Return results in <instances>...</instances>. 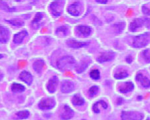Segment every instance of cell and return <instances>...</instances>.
<instances>
[{"mask_svg":"<svg viewBox=\"0 0 150 120\" xmlns=\"http://www.w3.org/2000/svg\"><path fill=\"white\" fill-rule=\"evenodd\" d=\"M64 1L63 0H55L49 6V9L51 14L54 17H59L63 11Z\"/></svg>","mask_w":150,"mask_h":120,"instance_id":"cell-3","label":"cell"},{"mask_svg":"<svg viewBox=\"0 0 150 120\" xmlns=\"http://www.w3.org/2000/svg\"><path fill=\"white\" fill-rule=\"evenodd\" d=\"M42 14L41 13H37L35 16L34 19L31 22V25L34 29H39L41 24H40V22H41V19H42Z\"/></svg>","mask_w":150,"mask_h":120,"instance_id":"cell-20","label":"cell"},{"mask_svg":"<svg viewBox=\"0 0 150 120\" xmlns=\"http://www.w3.org/2000/svg\"><path fill=\"white\" fill-rule=\"evenodd\" d=\"M74 90V85L70 81H64L61 85V91L62 93H71Z\"/></svg>","mask_w":150,"mask_h":120,"instance_id":"cell-11","label":"cell"},{"mask_svg":"<svg viewBox=\"0 0 150 120\" xmlns=\"http://www.w3.org/2000/svg\"><path fill=\"white\" fill-rule=\"evenodd\" d=\"M98 87L96 86H92L91 88L89 89L88 94L91 97H93L97 93H98Z\"/></svg>","mask_w":150,"mask_h":120,"instance_id":"cell-30","label":"cell"},{"mask_svg":"<svg viewBox=\"0 0 150 120\" xmlns=\"http://www.w3.org/2000/svg\"><path fill=\"white\" fill-rule=\"evenodd\" d=\"M147 120H149V119H147Z\"/></svg>","mask_w":150,"mask_h":120,"instance_id":"cell-39","label":"cell"},{"mask_svg":"<svg viewBox=\"0 0 150 120\" xmlns=\"http://www.w3.org/2000/svg\"><path fill=\"white\" fill-rule=\"evenodd\" d=\"M25 90V87L20 84L14 83L11 86V90L14 93H21L24 92Z\"/></svg>","mask_w":150,"mask_h":120,"instance_id":"cell-23","label":"cell"},{"mask_svg":"<svg viewBox=\"0 0 150 120\" xmlns=\"http://www.w3.org/2000/svg\"><path fill=\"white\" fill-rule=\"evenodd\" d=\"M90 76L94 80H98L100 78V72L98 70H92L90 72Z\"/></svg>","mask_w":150,"mask_h":120,"instance_id":"cell-27","label":"cell"},{"mask_svg":"<svg viewBox=\"0 0 150 120\" xmlns=\"http://www.w3.org/2000/svg\"><path fill=\"white\" fill-rule=\"evenodd\" d=\"M96 1L98 2V3H99V4H106L107 3L108 0H96Z\"/></svg>","mask_w":150,"mask_h":120,"instance_id":"cell-34","label":"cell"},{"mask_svg":"<svg viewBox=\"0 0 150 120\" xmlns=\"http://www.w3.org/2000/svg\"><path fill=\"white\" fill-rule=\"evenodd\" d=\"M76 31L81 35L83 37H88L91 33V28L88 26L80 25L76 27Z\"/></svg>","mask_w":150,"mask_h":120,"instance_id":"cell-15","label":"cell"},{"mask_svg":"<svg viewBox=\"0 0 150 120\" xmlns=\"http://www.w3.org/2000/svg\"><path fill=\"white\" fill-rule=\"evenodd\" d=\"M19 119H26L29 116V112L27 110H23L18 112L16 114Z\"/></svg>","mask_w":150,"mask_h":120,"instance_id":"cell-25","label":"cell"},{"mask_svg":"<svg viewBox=\"0 0 150 120\" xmlns=\"http://www.w3.org/2000/svg\"><path fill=\"white\" fill-rule=\"evenodd\" d=\"M55 106V101L51 97H46L39 102V107L41 109H51Z\"/></svg>","mask_w":150,"mask_h":120,"instance_id":"cell-5","label":"cell"},{"mask_svg":"<svg viewBox=\"0 0 150 120\" xmlns=\"http://www.w3.org/2000/svg\"><path fill=\"white\" fill-rule=\"evenodd\" d=\"M9 38V32L6 27L0 25V42H7Z\"/></svg>","mask_w":150,"mask_h":120,"instance_id":"cell-13","label":"cell"},{"mask_svg":"<svg viewBox=\"0 0 150 120\" xmlns=\"http://www.w3.org/2000/svg\"><path fill=\"white\" fill-rule=\"evenodd\" d=\"M59 84V78L57 76H52V78L49 80L47 84V90H48L50 93H54L56 91L57 86Z\"/></svg>","mask_w":150,"mask_h":120,"instance_id":"cell-8","label":"cell"},{"mask_svg":"<svg viewBox=\"0 0 150 120\" xmlns=\"http://www.w3.org/2000/svg\"><path fill=\"white\" fill-rule=\"evenodd\" d=\"M74 115V112L71 107L68 106H65L64 107V112L62 113L61 117L63 120H68L71 119Z\"/></svg>","mask_w":150,"mask_h":120,"instance_id":"cell-12","label":"cell"},{"mask_svg":"<svg viewBox=\"0 0 150 120\" xmlns=\"http://www.w3.org/2000/svg\"><path fill=\"white\" fill-rule=\"evenodd\" d=\"M114 29H116V31L118 33H121L123 31L125 27V23H119L117 24H115L114 25Z\"/></svg>","mask_w":150,"mask_h":120,"instance_id":"cell-28","label":"cell"},{"mask_svg":"<svg viewBox=\"0 0 150 120\" xmlns=\"http://www.w3.org/2000/svg\"><path fill=\"white\" fill-rule=\"evenodd\" d=\"M81 5L79 2H75L69 7L68 12L72 16H79L81 14Z\"/></svg>","mask_w":150,"mask_h":120,"instance_id":"cell-7","label":"cell"},{"mask_svg":"<svg viewBox=\"0 0 150 120\" xmlns=\"http://www.w3.org/2000/svg\"><path fill=\"white\" fill-rule=\"evenodd\" d=\"M143 56L145 61L147 63H150V50L146 49L143 51Z\"/></svg>","mask_w":150,"mask_h":120,"instance_id":"cell-31","label":"cell"},{"mask_svg":"<svg viewBox=\"0 0 150 120\" xmlns=\"http://www.w3.org/2000/svg\"><path fill=\"white\" fill-rule=\"evenodd\" d=\"M90 64V61H82L81 63H79L78 65H76L75 68H76V71L78 73H81V72H84L87 67L88 66V64Z\"/></svg>","mask_w":150,"mask_h":120,"instance_id":"cell-21","label":"cell"},{"mask_svg":"<svg viewBox=\"0 0 150 120\" xmlns=\"http://www.w3.org/2000/svg\"><path fill=\"white\" fill-rule=\"evenodd\" d=\"M115 57V53L114 52L112 51H107L103 52L100 55L98 58H97V61L98 62H109L113 60Z\"/></svg>","mask_w":150,"mask_h":120,"instance_id":"cell-6","label":"cell"},{"mask_svg":"<svg viewBox=\"0 0 150 120\" xmlns=\"http://www.w3.org/2000/svg\"><path fill=\"white\" fill-rule=\"evenodd\" d=\"M45 66V62L43 60L41 59H39L37 60L34 62V63L33 64V67L37 73L40 74L41 73L42 70H43V68Z\"/></svg>","mask_w":150,"mask_h":120,"instance_id":"cell-17","label":"cell"},{"mask_svg":"<svg viewBox=\"0 0 150 120\" xmlns=\"http://www.w3.org/2000/svg\"><path fill=\"white\" fill-rule=\"evenodd\" d=\"M142 11L146 16H150V8H148L146 6L142 7Z\"/></svg>","mask_w":150,"mask_h":120,"instance_id":"cell-32","label":"cell"},{"mask_svg":"<svg viewBox=\"0 0 150 120\" xmlns=\"http://www.w3.org/2000/svg\"><path fill=\"white\" fill-rule=\"evenodd\" d=\"M6 21L8 22L10 24L13 25L15 26H23L24 25L23 21H22L20 19H12V20H7Z\"/></svg>","mask_w":150,"mask_h":120,"instance_id":"cell-26","label":"cell"},{"mask_svg":"<svg viewBox=\"0 0 150 120\" xmlns=\"http://www.w3.org/2000/svg\"><path fill=\"white\" fill-rule=\"evenodd\" d=\"M132 56H128L126 58V62H127V63H131V62H132Z\"/></svg>","mask_w":150,"mask_h":120,"instance_id":"cell-35","label":"cell"},{"mask_svg":"<svg viewBox=\"0 0 150 120\" xmlns=\"http://www.w3.org/2000/svg\"><path fill=\"white\" fill-rule=\"evenodd\" d=\"M69 28L67 26H61L57 29L56 33L60 37H64L68 35Z\"/></svg>","mask_w":150,"mask_h":120,"instance_id":"cell-24","label":"cell"},{"mask_svg":"<svg viewBox=\"0 0 150 120\" xmlns=\"http://www.w3.org/2000/svg\"><path fill=\"white\" fill-rule=\"evenodd\" d=\"M134 84L132 82H125L123 86H120L119 88V91L121 93H127V92L132 91L134 89Z\"/></svg>","mask_w":150,"mask_h":120,"instance_id":"cell-19","label":"cell"},{"mask_svg":"<svg viewBox=\"0 0 150 120\" xmlns=\"http://www.w3.org/2000/svg\"><path fill=\"white\" fill-rule=\"evenodd\" d=\"M150 42V32H145L135 37L132 43L134 48H142L147 46Z\"/></svg>","mask_w":150,"mask_h":120,"instance_id":"cell-2","label":"cell"},{"mask_svg":"<svg viewBox=\"0 0 150 120\" xmlns=\"http://www.w3.org/2000/svg\"><path fill=\"white\" fill-rule=\"evenodd\" d=\"M3 78H4V75H3V74H2L1 72H0V81H1V80L3 79Z\"/></svg>","mask_w":150,"mask_h":120,"instance_id":"cell-36","label":"cell"},{"mask_svg":"<svg viewBox=\"0 0 150 120\" xmlns=\"http://www.w3.org/2000/svg\"><path fill=\"white\" fill-rule=\"evenodd\" d=\"M122 120H142L144 118L143 114L135 112H122Z\"/></svg>","mask_w":150,"mask_h":120,"instance_id":"cell-4","label":"cell"},{"mask_svg":"<svg viewBox=\"0 0 150 120\" xmlns=\"http://www.w3.org/2000/svg\"><path fill=\"white\" fill-rule=\"evenodd\" d=\"M136 80L138 82H140L142 86H143L144 88H148L149 87H150V80L147 78V77L144 76L142 74H137L136 76Z\"/></svg>","mask_w":150,"mask_h":120,"instance_id":"cell-16","label":"cell"},{"mask_svg":"<svg viewBox=\"0 0 150 120\" xmlns=\"http://www.w3.org/2000/svg\"><path fill=\"white\" fill-rule=\"evenodd\" d=\"M4 57V55L3 54H0V59H1V58H3Z\"/></svg>","mask_w":150,"mask_h":120,"instance_id":"cell-37","label":"cell"},{"mask_svg":"<svg viewBox=\"0 0 150 120\" xmlns=\"http://www.w3.org/2000/svg\"><path fill=\"white\" fill-rule=\"evenodd\" d=\"M75 64V59L71 56H65L58 60L57 65L61 71H67L72 68Z\"/></svg>","mask_w":150,"mask_h":120,"instance_id":"cell-1","label":"cell"},{"mask_svg":"<svg viewBox=\"0 0 150 120\" xmlns=\"http://www.w3.org/2000/svg\"><path fill=\"white\" fill-rule=\"evenodd\" d=\"M144 25L146 26L147 28L150 29V19L148 18H144Z\"/></svg>","mask_w":150,"mask_h":120,"instance_id":"cell-33","label":"cell"},{"mask_svg":"<svg viewBox=\"0 0 150 120\" xmlns=\"http://www.w3.org/2000/svg\"><path fill=\"white\" fill-rule=\"evenodd\" d=\"M144 18L135 19L130 23V25H129V30L132 32L136 31L139 28H140V27L144 26Z\"/></svg>","mask_w":150,"mask_h":120,"instance_id":"cell-10","label":"cell"},{"mask_svg":"<svg viewBox=\"0 0 150 120\" xmlns=\"http://www.w3.org/2000/svg\"><path fill=\"white\" fill-rule=\"evenodd\" d=\"M137 99L141 100V99H142V96H139V97H137Z\"/></svg>","mask_w":150,"mask_h":120,"instance_id":"cell-38","label":"cell"},{"mask_svg":"<svg viewBox=\"0 0 150 120\" xmlns=\"http://www.w3.org/2000/svg\"><path fill=\"white\" fill-rule=\"evenodd\" d=\"M67 44L69 47L73 49H79L82 48V47H86L88 45V42H79L76 41V40L73 39H69L67 41Z\"/></svg>","mask_w":150,"mask_h":120,"instance_id":"cell-9","label":"cell"},{"mask_svg":"<svg viewBox=\"0 0 150 120\" xmlns=\"http://www.w3.org/2000/svg\"><path fill=\"white\" fill-rule=\"evenodd\" d=\"M19 78L28 85H31L33 82V76L29 72L27 71L21 72L19 75Z\"/></svg>","mask_w":150,"mask_h":120,"instance_id":"cell-14","label":"cell"},{"mask_svg":"<svg viewBox=\"0 0 150 120\" xmlns=\"http://www.w3.org/2000/svg\"><path fill=\"white\" fill-rule=\"evenodd\" d=\"M28 33L26 31H23L21 32H19L18 33L16 34L13 37V42L16 44H20L23 42V39L25 37Z\"/></svg>","mask_w":150,"mask_h":120,"instance_id":"cell-18","label":"cell"},{"mask_svg":"<svg viewBox=\"0 0 150 120\" xmlns=\"http://www.w3.org/2000/svg\"><path fill=\"white\" fill-rule=\"evenodd\" d=\"M128 76V73L127 72H121L114 75V78L117 80L124 79Z\"/></svg>","mask_w":150,"mask_h":120,"instance_id":"cell-29","label":"cell"},{"mask_svg":"<svg viewBox=\"0 0 150 120\" xmlns=\"http://www.w3.org/2000/svg\"><path fill=\"white\" fill-rule=\"evenodd\" d=\"M72 102L74 106H82L84 104V100L82 98L81 95L76 94L74 95L72 99Z\"/></svg>","mask_w":150,"mask_h":120,"instance_id":"cell-22","label":"cell"}]
</instances>
